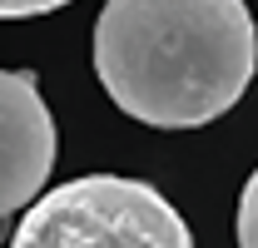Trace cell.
I'll use <instances>...</instances> for the list:
<instances>
[{
    "instance_id": "1",
    "label": "cell",
    "mask_w": 258,
    "mask_h": 248,
    "mask_svg": "<svg viewBox=\"0 0 258 248\" xmlns=\"http://www.w3.org/2000/svg\"><path fill=\"white\" fill-rule=\"evenodd\" d=\"M258 70L243 0H104L95 75L129 119L199 129L228 114Z\"/></svg>"
},
{
    "instance_id": "2",
    "label": "cell",
    "mask_w": 258,
    "mask_h": 248,
    "mask_svg": "<svg viewBox=\"0 0 258 248\" xmlns=\"http://www.w3.org/2000/svg\"><path fill=\"white\" fill-rule=\"evenodd\" d=\"M10 248H194V233L154 184L85 174L40 194Z\"/></svg>"
},
{
    "instance_id": "3",
    "label": "cell",
    "mask_w": 258,
    "mask_h": 248,
    "mask_svg": "<svg viewBox=\"0 0 258 248\" xmlns=\"http://www.w3.org/2000/svg\"><path fill=\"white\" fill-rule=\"evenodd\" d=\"M55 119L30 70H0V218L40 199L55 169Z\"/></svg>"
},
{
    "instance_id": "4",
    "label": "cell",
    "mask_w": 258,
    "mask_h": 248,
    "mask_svg": "<svg viewBox=\"0 0 258 248\" xmlns=\"http://www.w3.org/2000/svg\"><path fill=\"white\" fill-rule=\"evenodd\" d=\"M238 248H258V169L248 174V184L238 194V218H233Z\"/></svg>"
},
{
    "instance_id": "5",
    "label": "cell",
    "mask_w": 258,
    "mask_h": 248,
    "mask_svg": "<svg viewBox=\"0 0 258 248\" xmlns=\"http://www.w3.org/2000/svg\"><path fill=\"white\" fill-rule=\"evenodd\" d=\"M70 0H0V20H30V15H50Z\"/></svg>"
},
{
    "instance_id": "6",
    "label": "cell",
    "mask_w": 258,
    "mask_h": 248,
    "mask_svg": "<svg viewBox=\"0 0 258 248\" xmlns=\"http://www.w3.org/2000/svg\"><path fill=\"white\" fill-rule=\"evenodd\" d=\"M5 238H15V228H10V218H0V243Z\"/></svg>"
}]
</instances>
